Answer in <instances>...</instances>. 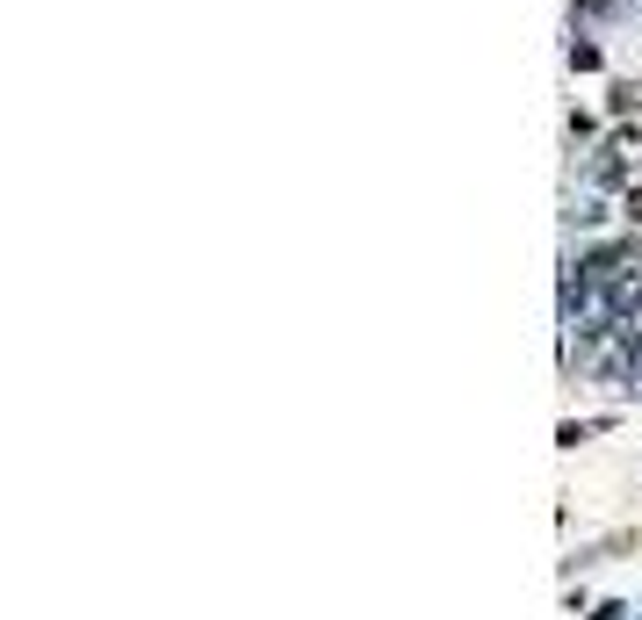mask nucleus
Masks as SVG:
<instances>
[{"label": "nucleus", "instance_id": "obj_1", "mask_svg": "<svg viewBox=\"0 0 642 620\" xmlns=\"http://www.w3.org/2000/svg\"><path fill=\"white\" fill-rule=\"evenodd\" d=\"M607 116H614V123L642 116V80H614V87H607Z\"/></svg>", "mask_w": 642, "mask_h": 620}, {"label": "nucleus", "instance_id": "obj_2", "mask_svg": "<svg viewBox=\"0 0 642 620\" xmlns=\"http://www.w3.org/2000/svg\"><path fill=\"white\" fill-rule=\"evenodd\" d=\"M563 58H571V72H599V58H607V51H599V36H585V30H577Z\"/></svg>", "mask_w": 642, "mask_h": 620}, {"label": "nucleus", "instance_id": "obj_3", "mask_svg": "<svg viewBox=\"0 0 642 620\" xmlns=\"http://www.w3.org/2000/svg\"><path fill=\"white\" fill-rule=\"evenodd\" d=\"M592 138H599V123H592V116H577V108H571V145H592Z\"/></svg>", "mask_w": 642, "mask_h": 620}]
</instances>
